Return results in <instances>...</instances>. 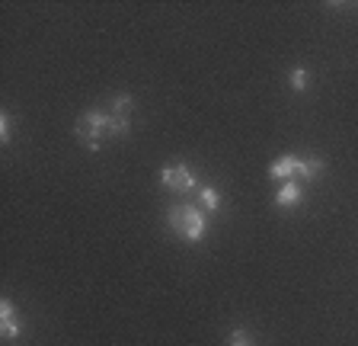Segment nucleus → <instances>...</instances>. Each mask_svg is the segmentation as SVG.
I'll return each instance as SVG.
<instances>
[{"instance_id": "9", "label": "nucleus", "mask_w": 358, "mask_h": 346, "mask_svg": "<svg viewBox=\"0 0 358 346\" xmlns=\"http://www.w3.org/2000/svg\"><path fill=\"white\" fill-rule=\"evenodd\" d=\"M227 346H259L253 340V333L250 331H243V327H237V331H231L227 333Z\"/></svg>"}, {"instance_id": "11", "label": "nucleus", "mask_w": 358, "mask_h": 346, "mask_svg": "<svg viewBox=\"0 0 358 346\" xmlns=\"http://www.w3.org/2000/svg\"><path fill=\"white\" fill-rule=\"evenodd\" d=\"M307 81H310V74H307V68H294L291 71V87H294V90H304L307 87Z\"/></svg>"}, {"instance_id": "10", "label": "nucleus", "mask_w": 358, "mask_h": 346, "mask_svg": "<svg viewBox=\"0 0 358 346\" xmlns=\"http://www.w3.org/2000/svg\"><path fill=\"white\" fill-rule=\"evenodd\" d=\"M128 109H134V99L131 97H115V99H112V109H109V113L115 116V119H125Z\"/></svg>"}, {"instance_id": "7", "label": "nucleus", "mask_w": 358, "mask_h": 346, "mask_svg": "<svg viewBox=\"0 0 358 346\" xmlns=\"http://www.w3.org/2000/svg\"><path fill=\"white\" fill-rule=\"evenodd\" d=\"M199 209L201 212H217L221 209V196H217V189H211V186L199 189Z\"/></svg>"}, {"instance_id": "12", "label": "nucleus", "mask_w": 358, "mask_h": 346, "mask_svg": "<svg viewBox=\"0 0 358 346\" xmlns=\"http://www.w3.org/2000/svg\"><path fill=\"white\" fill-rule=\"evenodd\" d=\"M128 119H115V116H112V122H109V135H125L128 132Z\"/></svg>"}, {"instance_id": "1", "label": "nucleus", "mask_w": 358, "mask_h": 346, "mask_svg": "<svg viewBox=\"0 0 358 346\" xmlns=\"http://www.w3.org/2000/svg\"><path fill=\"white\" fill-rule=\"evenodd\" d=\"M170 228L182 241H201V234L208 228V215L199 205H173L170 209Z\"/></svg>"}, {"instance_id": "4", "label": "nucleus", "mask_w": 358, "mask_h": 346, "mask_svg": "<svg viewBox=\"0 0 358 346\" xmlns=\"http://www.w3.org/2000/svg\"><path fill=\"white\" fill-rule=\"evenodd\" d=\"M0 333L3 340H20V317H16L13 301H0Z\"/></svg>"}, {"instance_id": "13", "label": "nucleus", "mask_w": 358, "mask_h": 346, "mask_svg": "<svg viewBox=\"0 0 358 346\" xmlns=\"http://www.w3.org/2000/svg\"><path fill=\"white\" fill-rule=\"evenodd\" d=\"M0 141L3 144L10 141V116L7 113H0Z\"/></svg>"}, {"instance_id": "5", "label": "nucleus", "mask_w": 358, "mask_h": 346, "mask_svg": "<svg viewBox=\"0 0 358 346\" xmlns=\"http://www.w3.org/2000/svg\"><path fill=\"white\" fill-rule=\"evenodd\" d=\"M301 167V158H294V154H288V158H278L272 160V167H268V173L275 177V180H291L294 173H298Z\"/></svg>"}, {"instance_id": "2", "label": "nucleus", "mask_w": 358, "mask_h": 346, "mask_svg": "<svg viewBox=\"0 0 358 346\" xmlns=\"http://www.w3.org/2000/svg\"><path fill=\"white\" fill-rule=\"evenodd\" d=\"M109 122H112V113H103V109H90V113L80 116V122H77V138H80L83 144H87L90 151H96L99 141H103V135H109Z\"/></svg>"}, {"instance_id": "8", "label": "nucleus", "mask_w": 358, "mask_h": 346, "mask_svg": "<svg viewBox=\"0 0 358 346\" xmlns=\"http://www.w3.org/2000/svg\"><path fill=\"white\" fill-rule=\"evenodd\" d=\"M320 173H323V160H320V158H310V160H304V158H301L298 177H304V180H317Z\"/></svg>"}, {"instance_id": "6", "label": "nucleus", "mask_w": 358, "mask_h": 346, "mask_svg": "<svg viewBox=\"0 0 358 346\" xmlns=\"http://www.w3.org/2000/svg\"><path fill=\"white\" fill-rule=\"evenodd\" d=\"M298 202H301V186L298 183H291V180H285L282 189L275 193V205L288 209V205H298Z\"/></svg>"}, {"instance_id": "3", "label": "nucleus", "mask_w": 358, "mask_h": 346, "mask_svg": "<svg viewBox=\"0 0 358 346\" xmlns=\"http://www.w3.org/2000/svg\"><path fill=\"white\" fill-rule=\"evenodd\" d=\"M160 183L170 186V189H176V193H189V189H195V177L186 164H166L164 173H160Z\"/></svg>"}]
</instances>
